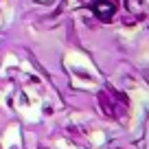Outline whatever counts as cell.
<instances>
[{
    "instance_id": "cell-1",
    "label": "cell",
    "mask_w": 149,
    "mask_h": 149,
    "mask_svg": "<svg viewBox=\"0 0 149 149\" xmlns=\"http://www.w3.org/2000/svg\"><path fill=\"white\" fill-rule=\"evenodd\" d=\"M99 105L107 118H121L127 112V97L118 90H114L112 86H107L105 90L99 92Z\"/></svg>"
},
{
    "instance_id": "cell-2",
    "label": "cell",
    "mask_w": 149,
    "mask_h": 149,
    "mask_svg": "<svg viewBox=\"0 0 149 149\" xmlns=\"http://www.w3.org/2000/svg\"><path fill=\"white\" fill-rule=\"evenodd\" d=\"M92 11L101 22H112L118 11V0H92Z\"/></svg>"
},
{
    "instance_id": "cell-3",
    "label": "cell",
    "mask_w": 149,
    "mask_h": 149,
    "mask_svg": "<svg viewBox=\"0 0 149 149\" xmlns=\"http://www.w3.org/2000/svg\"><path fill=\"white\" fill-rule=\"evenodd\" d=\"M125 7L132 11L130 18H134V20L145 18V0H125ZM134 20H132V22H134Z\"/></svg>"
}]
</instances>
